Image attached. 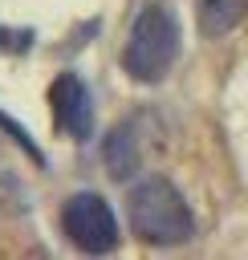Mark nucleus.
Listing matches in <instances>:
<instances>
[{
	"instance_id": "423d86ee",
	"label": "nucleus",
	"mask_w": 248,
	"mask_h": 260,
	"mask_svg": "<svg viewBox=\"0 0 248 260\" xmlns=\"http://www.w3.org/2000/svg\"><path fill=\"white\" fill-rule=\"evenodd\" d=\"M248 16V0H203L199 4V32L220 41Z\"/></svg>"
},
{
	"instance_id": "7ed1b4c3",
	"label": "nucleus",
	"mask_w": 248,
	"mask_h": 260,
	"mask_svg": "<svg viewBox=\"0 0 248 260\" xmlns=\"http://www.w3.org/2000/svg\"><path fill=\"white\" fill-rule=\"evenodd\" d=\"M61 232L73 248L102 256L118 248V215L98 191H73L61 207Z\"/></svg>"
},
{
	"instance_id": "f257e3e1",
	"label": "nucleus",
	"mask_w": 248,
	"mask_h": 260,
	"mask_svg": "<svg viewBox=\"0 0 248 260\" xmlns=\"http://www.w3.org/2000/svg\"><path fill=\"white\" fill-rule=\"evenodd\" d=\"M126 215L146 244H187L195 236V215L187 199L163 175H146L126 191Z\"/></svg>"
},
{
	"instance_id": "20e7f679",
	"label": "nucleus",
	"mask_w": 248,
	"mask_h": 260,
	"mask_svg": "<svg viewBox=\"0 0 248 260\" xmlns=\"http://www.w3.org/2000/svg\"><path fill=\"white\" fill-rule=\"evenodd\" d=\"M49 110H53V122L61 134H69L77 142L94 134V98L77 73H61L49 85Z\"/></svg>"
},
{
	"instance_id": "39448f33",
	"label": "nucleus",
	"mask_w": 248,
	"mask_h": 260,
	"mask_svg": "<svg viewBox=\"0 0 248 260\" xmlns=\"http://www.w3.org/2000/svg\"><path fill=\"white\" fill-rule=\"evenodd\" d=\"M102 162L110 167L114 179H130V175L142 167V130H138L134 118L118 122V126L106 134V142H102Z\"/></svg>"
},
{
	"instance_id": "f03ea898",
	"label": "nucleus",
	"mask_w": 248,
	"mask_h": 260,
	"mask_svg": "<svg viewBox=\"0 0 248 260\" xmlns=\"http://www.w3.org/2000/svg\"><path fill=\"white\" fill-rule=\"evenodd\" d=\"M179 49H183V37H179V20L171 8L146 0L130 24V37L122 45V69L142 81V85H154L171 73V65L179 61Z\"/></svg>"
}]
</instances>
